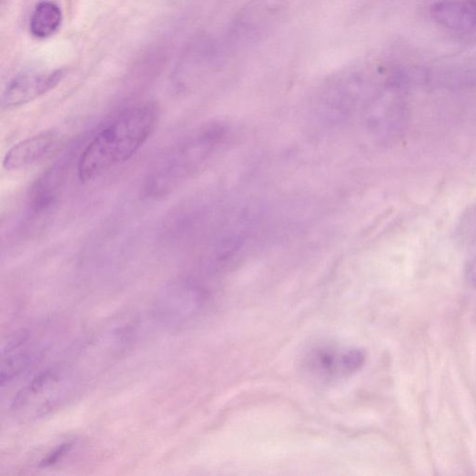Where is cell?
<instances>
[{"instance_id": "6da1fadb", "label": "cell", "mask_w": 476, "mask_h": 476, "mask_svg": "<svg viewBox=\"0 0 476 476\" xmlns=\"http://www.w3.org/2000/svg\"><path fill=\"white\" fill-rule=\"evenodd\" d=\"M156 104L129 106L107 122L81 153L77 177L91 182L111 167L131 159L148 141L158 122Z\"/></svg>"}, {"instance_id": "7a4b0ae2", "label": "cell", "mask_w": 476, "mask_h": 476, "mask_svg": "<svg viewBox=\"0 0 476 476\" xmlns=\"http://www.w3.org/2000/svg\"><path fill=\"white\" fill-rule=\"evenodd\" d=\"M213 140V132L206 129L173 148L150 172L146 182V193L157 197L177 188L206 158Z\"/></svg>"}, {"instance_id": "3957f363", "label": "cell", "mask_w": 476, "mask_h": 476, "mask_svg": "<svg viewBox=\"0 0 476 476\" xmlns=\"http://www.w3.org/2000/svg\"><path fill=\"white\" fill-rule=\"evenodd\" d=\"M206 304L204 290L194 281L177 279L165 285L153 301L156 321L167 329L185 327L202 312Z\"/></svg>"}, {"instance_id": "277c9868", "label": "cell", "mask_w": 476, "mask_h": 476, "mask_svg": "<svg viewBox=\"0 0 476 476\" xmlns=\"http://www.w3.org/2000/svg\"><path fill=\"white\" fill-rule=\"evenodd\" d=\"M288 7L289 0H249L232 25L231 46L244 47L263 40L282 21Z\"/></svg>"}, {"instance_id": "5b68a950", "label": "cell", "mask_w": 476, "mask_h": 476, "mask_svg": "<svg viewBox=\"0 0 476 476\" xmlns=\"http://www.w3.org/2000/svg\"><path fill=\"white\" fill-rule=\"evenodd\" d=\"M51 345L45 330H23L16 334L5 346L2 359V386L28 370L39 361Z\"/></svg>"}, {"instance_id": "8992f818", "label": "cell", "mask_w": 476, "mask_h": 476, "mask_svg": "<svg viewBox=\"0 0 476 476\" xmlns=\"http://www.w3.org/2000/svg\"><path fill=\"white\" fill-rule=\"evenodd\" d=\"M64 76V70L27 72L15 76L3 94V109L18 108L36 100L54 90Z\"/></svg>"}, {"instance_id": "52a82bcc", "label": "cell", "mask_w": 476, "mask_h": 476, "mask_svg": "<svg viewBox=\"0 0 476 476\" xmlns=\"http://www.w3.org/2000/svg\"><path fill=\"white\" fill-rule=\"evenodd\" d=\"M364 361L363 352L358 349L321 348L311 352L307 365L311 372L320 378L336 379L356 372Z\"/></svg>"}, {"instance_id": "ba28073f", "label": "cell", "mask_w": 476, "mask_h": 476, "mask_svg": "<svg viewBox=\"0 0 476 476\" xmlns=\"http://www.w3.org/2000/svg\"><path fill=\"white\" fill-rule=\"evenodd\" d=\"M60 136L55 131L45 132L15 145L5 155L4 167L7 170L28 167L48 157L59 144Z\"/></svg>"}, {"instance_id": "9c48e42d", "label": "cell", "mask_w": 476, "mask_h": 476, "mask_svg": "<svg viewBox=\"0 0 476 476\" xmlns=\"http://www.w3.org/2000/svg\"><path fill=\"white\" fill-rule=\"evenodd\" d=\"M430 15L447 30L476 34V8L468 0H439L430 7Z\"/></svg>"}, {"instance_id": "30bf717a", "label": "cell", "mask_w": 476, "mask_h": 476, "mask_svg": "<svg viewBox=\"0 0 476 476\" xmlns=\"http://www.w3.org/2000/svg\"><path fill=\"white\" fill-rule=\"evenodd\" d=\"M62 10L51 0H42L34 9L29 24L31 34L36 38H47L60 28Z\"/></svg>"}, {"instance_id": "8fae6325", "label": "cell", "mask_w": 476, "mask_h": 476, "mask_svg": "<svg viewBox=\"0 0 476 476\" xmlns=\"http://www.w3.org/2000/svg\"><path fill=\"white\" fill-rule=\"evenodd\" d=\"M456 236L459 242L470 250L476 248V202L462 214Z\"/></svg>"}, {"instance_id": "7c38bea8", "label": "cell", "mask_w": 476, "mask_h": 476, "mask_svg": "<svg viewBox=\"0 0 476 476\" xmlns=\"http://www.w3.org/2000/svg\"><path fill=\"white\" fill-rule=\"evenodd\" d=\"M73 448V444L70 442H66L56 448L52 452H50L47 457L43 459L40 461L39 466L42 468L51 467L57 464L61 461L66 454L70 452Z\"/></svg>"}, {"instance_id": "4fadbf2b", "label": "cell", "mask_w": 476, "mask_h": 476, "mask_svg": "<svg viewBox=\"0 0 476 476\" xmlns=\"http://www.w3.org/2000/svg\"><path fill=\"white\" fill-rule=\"evenodd\" d=\"M466 276L470 283L476 288V248L470 250L466 265Z\"/></svg>"}, {"instance_id": "5bb4252c", "label": "cell", "mask_w": 476, "mask_h": 476, "mask_svg": "<svg viewBox=\"0 0 476 476\" xmlns=\"http://www.w3.org/2000/svg\"><path fill=\"white\" fill-rule=\"evenodd\" d=\"M468 2L476 8V0H468Z\"/></svg>"}]
</instances>
